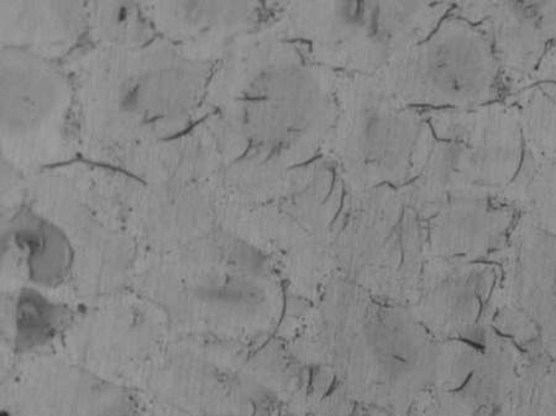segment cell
I'll return each mask as SVG.
<instances>
[{"label":"cell","mask_w":556,"mask_h":416,"mask_svg":"<svg viewBox=\"0 0 556 416\" xmlns=\"http://www.w3.org/2000/svg\"><path fill=\"white\" fill-rule=\"evenodd\" d=\"M501 75L485 33L462 16H451L376 76L403 104L443 111L497 101Z\"/></svg>","instance_id":"cell-2"},{"label":"cell","mask_w":556,"mask_h":416,"mask_svg":"<svg viewBox=\"0 0 556 416\" xmlns=\"http://www.w3.org/2000/svg\"><path fill=\"white\" fill-rule=\"evenodd\" d=\"M12 240L34 279L53 282L66 275L71 251L55 226L38 216L24 215L14 224Z\"/></svg>","instance_id":"cell-8"},{"label":"cell","mask_w":556,"mask_h":416,"mask_svg":"<svg viewBox=\"0 0 556 416\" xmlns=\"http://www.w3.org/2000/svg\"><path fill=\"white\" fill-rule=\"evenodd\" d=\"M514 187L523 194L534 224L556 237V162L526 151Z\"/></svg>","instance_id":"cell-9"},{"label":"cell","mask_w":556,"mask_h":416,"mask_svg":"<svg viewBox=\"0 0 556 416\" xmlns=\"http://www.w3.org/2000/svg\"><path fill=\"white\" fill-rule=\"evenodd\" d=\"M338 104L326 142L348 178L362 185L400 182L424 168L434 144L429 124L416 108L393 97L378 76L349 79Z\"/></svg>","instance_id":"cell-1"},{"label":"cell","mask_w":556,"mask_h":416,"mask_svg":"<svg viewBox=\"0 0 556 416\" xmlns=\"http://www.w3.org/2000/svg\"><path fill=\"white\" fill-rule=\"evenodd\" d=\"M441 219L435 232L447 230L450 234L443 250L480 255L506 247L514 212L506 206L493 205L483 198H469L453 204Z\"/></svg>","instance_id":"cell-7"},{"label":"cell","mask_w":556,"mask_h":416,"mask_svg":"<svg viewBox=\"0 0 556 416\" xmlns=\"http://www.w3.org/2000/svg\"><path fill=\"white\" fill-rule=\"evenodd\" d=\"M459 13L485 33L502 74L523 78L540 61L546 40L556 30V14L543 13V4H462Z\"/></svg>","instance_id":"cell-6"},{"label":"cell","mask_w":556,"mask_h":416,"mask_svg":"<svg viewBox=\"0 0 556 416\" xmlns=\"http://www.w3.org/2000/svg\"><path fill=\"white\" fill-rule=\"evenodd\" d=\"M301 34L309 33L326 60L339 66L382 72L429 38L451 4H300ZM365 72V71H364Z\"/></svg>","instance_id":"cell-4"},{"label":"cell","mask_w":556,"mask_h":416,"mask_svg":"<svg viewBox=\"0 0 556 416\" xmlns=\"http://www.w3.org/2000/svg\"><path fill=\"white\" fill-rule=\"evenodd\" d=\"M444 143L450 186L493 191L513 182L523 162L522 126L514 108L490 104L430 113Z\"/></svg>","instance_id":"cell-5"},{"label":"cell","mask_w":556,"mask_h":416,"mask_svg":"<svg viewBox=\"0 0 556 416\" xmlns=\"http://www.w3.org/2000/svg\"><path fill=\"white\" fill-rule=\"evenodd\" d=\"M329 80L303 52L283 50L240 97L251 138L294 159L309 157L336 121Z\"/></svg>","instance_id":"cell-3"}]
</instances>
